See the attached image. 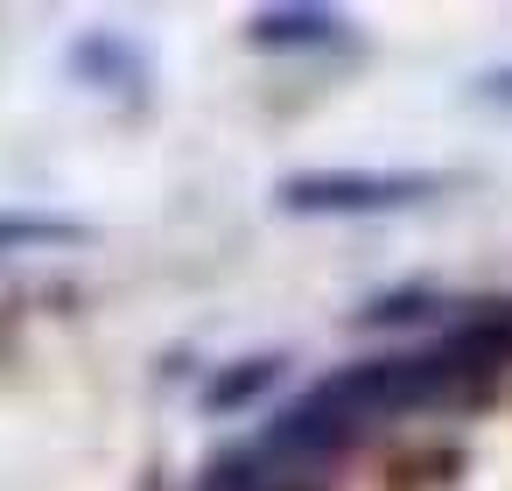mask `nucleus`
Returning a JSON list of instances; mask_svg holds the SVG:
<instances>
[{"mask_svg": "<svg viewBox=\"0 0 512 491\" xmlns=\"http://www.w3.org/2000/svg\"><path fill=\"white\" fill-rule=\"evenodd\" d=\"M435 197V176H365V169H330V176H288L281 204L288 211H400Z\"/></svg>", "mask_w": 512, "mask_h": 491, "instance_id": "1", "label": "nucleus"}, {"mask_svg": "<svg viewBox=\"0 0 512 491\" xmlns=\"http://www.w3.org/2000/svg\"><path fill=\"white\" fill-rule=\"evenodd\" d=\"M344 29H337V15H323V8H274V15H260L253 22V43L260 50H316V43H337Z\"/></svg>", "mask_w": 512, "mask_h": 491, "instance_id": "2", "label": "nucleus"}, {"mask_svg": "<svg viewBox=\"0 0 512 491\" xmlns=\"http://www.w3.org/2000/svg\"><path fill=\"white\" fill-rule=\"evenodd\" d=\"M71 71H78V78H106V85H120V78H141V64H134V57H127L113 36H92V43L71 57Z\"/></svg>", "mask_w": 512, "mask_h": 491, "instance_id": "3", "label": "nucleus"}, {"mask_svg": "<svg viewBox=\"0 0 512 491\" xmlns=\"http://www.w3.org/2000/svg\"><path fill=\"white\" fill-rule=\"evenodd\" d=\"M274 372H281V358H253V365H232V372H225V386H211V393H204V407H211V414H225V407L253 400V393H260V386H267Z\"/></svg>", "mask_w": 512, "mask_h": 491, "instance_id": "4", "label": "nucleus"}, {"mask_svg": "<svg viewBox=\"0 0 512 491\" xmlns=\"http://www.w3.org/2000/svg\"><path fill=\"white\" fill-rule=\"evenodd\" d=\"M484 92H491V99H505V106H512V71H491V78H484Z\"/></svg>", "mask_w": 512, "mask_h": 491, "instance_id": "5", "label": "nucleus"}]
</instances>
